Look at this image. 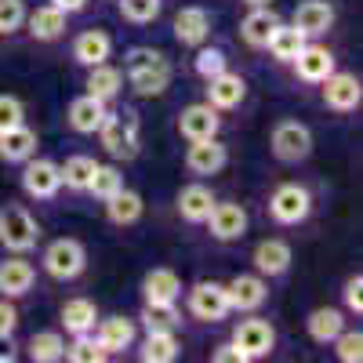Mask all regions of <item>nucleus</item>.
<instances>
[{"label":"nucleus","instance_id":"nucleus-15","mask_svg":"<svg viewBox=\"0 0 363 363\" xmlns=\"http://www.w3.org/2000/svg\"><path fill=\"white\" fill-rule=\"evenodd\" d=\"M225 294H229V309L251 313V309H262V306H265L269 287H265L262 277H236V280L225 287Z\"/></svg>","mask_w":363,"mask_h":363},{"label":"nucleus","instance_id":"nucleus-20","mask_svg":"<svg viewBox=\"0 0 363 363\" xmlns=\"http://www.w3.org/2000/svg\"><path fill=\"white\" fill-rule=\"evenodd\" d=\"M142 294H145L149 306H167V301H178V294H182L178 272L174 269H153V272H145Z\"/></svg>","mask_w":363,"mask_h":363},{"label":"nucleus","instance_id":"nucleus-9","mask_svg":"<svg viewBox=\"0 0 363 363\" xmlns=\"http://www.w3.org/2000/svg\"><path fill=\"white\" fill-rule=\"evenodd\" d=\"M233 345L244 352L247 359H262L272 352L277 345V335H272V327L265 320H244L236 330H233Z\"/></svg>","mask_w":363,"mask_h":363},{"label":"nucleus","instance_id":"nucleus-17","mask_svg":"<svg viewBox=\"0 0 363 363\" xmlns=\"http://www.w3.org/2000/svg\"><path fill=\"white\" fill-rule=\"evenodd\" d=\"M211 37V15L203 8H182L174 18V40L186 48H200Z\"/></svg>","mask_w":363,"mask_h":363},{"label":"nucleus","instance_id":"nucleus-24","mask_svg":"<svg viewBox=\"0 0 363 363\" xmlns=\"http://www.w3.org/2000/svg\"><path fill=\"white\" fill-rule=\"evenodd\" d=\"M211 207H215V193H211L207 186H186L178 193V215L186 222H193V225L207 222Z\"/></svg>","mask_w":363,"mask_h":363},{"label":"nucleus","instance_id":"nucleus-5","mask_svg":"<svg viewBox=\"0 0 363 363\" xmlns=\"http://www.w3.org/2000/svg\"><path fill=\"white\" fill-rule=\"evenodd\" d=\"M309 211H313V196H309L306 186H298V182H284V186L269 196V215H272V222H280V225L306 222Z\"/></svg>","mask_w":363,"mask_h":363},{"label":"nucleus","instance_id":"nucleus-30","mask_svg":"<svg viewBox=\"0 0 363 363\" xmlns=\"http://www.w3.org/2000/svg\"><path fill=\"white\" fill-rule=\"evenodd\" d=\"M142 196L138 193H131V189H120V193H113L109 200H106V215H109V222L113 225H135L138 218H142Z\"/></svg>","mask_w":363,"mask_h":363},{"label":"nucleus","instance_id":"nucleus-8","mask_svg":"<svg viewBox=\"0 0 363 363\" xmlns=\"http://www.w3.org/2000/svg\"><path fill=\"white\" fill-rule=\"evenodd\" d=\"M218 128H222V116L211 102H196V106H186L178 116V131L182 138L189 142H200V138H218Z\"/></svg>","mask_w":363,"mask_h":363},{"label":"nucleus","instance_id":"nucleus-36","mask_svg":"<svg viewBox=\"0 0 363 363\" xmlns=\"http://www.w3.org/2000/svg\"><path fill=\"white\" fill-rule=\"evenodd\" d=\"M58 174H62L66 189L87 193V182H91V174H95V160H91V157H69L62 167H58Z\"/></svg>","mask_w":363,"mask_h":363},{"label":"nucleus","instance_id":"nucleus-11","mask_svg":"<svg viewBox=\"0 0 363 363\" xmlns=\"http://www.w3.org/2000/svg\"><path fill=\"white\" fill-rule=\"evenodd\" d=\"M323 84V102L335 109V113H352L363 99V87L352 73H330L320 80Z\"/></svg>","mask_w":363,"mask_h":363},{"label":"nucleus","instance_id":"nucleus-12","mask_svg":"<svg viewBox=\"0 0 363 363\" xmlns=\"http://www.w3.org/2000/svg\"><path fill=\"white\" fill-rule=\"evenodd\" d=\"M207 225H211V236L215 240H240L247 233V211L240 207V203H218L211 207V215H207Z\"/></svg>","mask_w":363,"mask_h":363},{"label":"nucleus","instance_id":"nucleus-3","mask_svg":"<svg viewBox=\"0 0 363 363\" xmlns=\"http://www.w3.org/2000/svg\"><path fill=\"white\" fill-rule=\"evenodd\" d=\"M99 138L106 145V153L131 160L138 153V116L135 113H106L99 124Z\"/></svg>","mask_w":363,"mask_h":363},{"label":"nucleus","instance_id":"nucleus-42","mask_svg":"<svg viewBox=\"0 0 363 363\" xmlns=\"http://www.w3.org/2000/svg\"><path fill=\"white\" fill-rule=\"evenodd\" d=\"M222 69H225V55L218 48H203L200 44V51H196V73L203 80H211V77H218Z\"/></svg>","mask_w":363,"mask_h":363},{"label":"nucleus","instance_id":"nucleus-13","mask_svg":"<svg viewBox=\"0 0 363 363\" xmlns=\"http://www.w3.org/2000/svg\"><path fill=\"white\" fill-rule=\"evenodd\" d=\"M244 95H247V84H244L240 73L222 69L218 77L207 80V102L215 109H236L240 102H244Z\"/></svg>","mask_w":363,"mask_h":363},{"label":"nucleus","instance_id":"nucleus-34","mask_svg":"<svg viewBox=\"0 0 363 363\" xmlns=\"http://www.w3.org/2000/svg\"><path fill=\"white\" fill-rule=\"evenodd\" d=\"M138 356L145 363H171V359H178V338L171 335V330H149Z\"/></svg>","mask_w":363,"mask_h":363},{"label":"nucleus","instance_id":"nucleus-38","mask_svg":"<svg viewBox=\"0 0 363 363\" xmlns=\"http://www.w3.org/2000/svg\"><path fill=\"white\" fill-rule=\"evenodd\" d=\"M142 323H145V330H174L182 323V316L174 309V301H167V306H149V301H145Z\"/></svg>","mask_w":363,"mask_h":363},{"label":"nucleus","instance_id":"nucleus-26","mask_svg":"<svg viewBox=\"0 0 363 363\" xmlns=\"http://www.w3.org/2000/svg\"><path fill=\"white\" fill-rule=\"evenodd\" d=\"M26 22H29V33H33L37 40H58L66 33V11L55 8V4L37 8L33 15H26Z\"/></svg>","mask_w":363,"mask_h":363},{"label":"nucleus","instance_id":"nucleus-28","mask_svg":"<svg viewBox=\"0 0 363 363\" xmlns=\"http://www.w3.org/2000/svg\"><path fill=\"white\" fill-rule=\"evenodd\" d=\"M265 48L272 51V58H280V62H294L298 51L306 48V33H301V29H294V26L277 22V29L269 33V44H265Z\"/></svg>","mask_w":363,"mask_h":363},{"label":"nucleus","instance_id":"nucleus-49","mask_svg":"<svg viewBox=\"0 0 363 363\" xmlns=\"http://www.w3.org/2000/svg\"><path fill=\"white\" fill-rule=\"evenodd\" d=\"M247 4H251V8H265V4H269V0H247Z\"/></svg>","mask_w":363,"mask_h":363},{"label":"nucleus","instance_id":"nucleus-25","mask_svg":"<svg viewBox=\"0 0 363 363\" xmlns=\"http://www.w3.org/2000/svg\"><path fill=\"white\" fill-rule=\"evenodd\" d=\"M287 265H291V247L284 240H262L255 247V269L262 277H280V272H287Z\"/></svg>","mask_w":363,"mask_h":363},{"label":"nucleus","instance_id":"nucleus-48","mask_svg":"<svg viewBox=\"0 0 363 363\" xmlns=\"http://www.w3.org/2000/svg\"><path fill=\"white\" fill-rule=\"evenodd\" d=\"M51 4H55V8H62V11L69 15V11H80V8H87V0H51Z\"/></svg>","mask_w":363,"mask_h":363},{"label":"nucleus","instance_id":"nucleus-16","mask_svg":"<svg viewBox=\"0 0 363 363\" xmlns=\"http://www.w3.org/2000/svg\"><path fill=\"white\" fill-rule=\"evenodd\" d=\"M294 69L306 84H320L323 77L335 73V55H330L327 48H320V44H306L294 58Z\"/></svg>","mask_w":363,"mask_h":363},{"label":"nucleus","instance_id":"nucleus-45","mask_svg":"<svg viewBox=\"0 0 363 363\" xmlns=\"http://www.w3.org/2000/svg\"><path fill=\"white\" fill-rule=\"evenodd\" d=\"M15 327H18V313H15V306H11V301H0V342L11 338V335H15Z\"/></svg>","mask_w":363,"mask_h":363},{"label":"nucleus","instance_id":"nucleus-40","mask_svg":"<svg viewBox=\"0 0 363 363\" xmlns=\"http://www.w3.org/2000/svg\"><path fill=\"white\" fill-rule=\"evenodd\" d=\"M66 356H69L73 363H99V359H106L109 352H106L95 338H87V335H73V345H66Z\"/></svg>","mask_w":363,"mask_h":363},{"label":"nucleus","instance_id":"nucleus-44","mask_svg":"<svg viewBox=\"0 0 363 363\" xmlns=\"http://www.w3.org/2000/svg\"><path fill=\"white\" fill-rule=\"evenodd\" d=\"M22 124V102L15 95H0V131Z\"/></svg>","mask_w":363,"mask_h":363},{"label":"nucleus","instance_id":"nucleus-1","mask_svg":"<svg viewBox=\"0 0 363 363\" xmlns=\"http://www.w3.org/2000/svg\"><path fill=\"white\" fill-rule=\"evenodd\" d=\"M124 69H128V80L138 95H160L171 84V62L164 51H153V48H131L128 58H124Z\"/></svg>","mask_w":363,"mask_h":363},{"label":"nucleus","instance_id":"nucleus-14","mask_svg":"<svg viewBox=\"0 0 363 363\" xmlns=\"http://www.w3.org/2000/svg\"><path fill=\"white\" fill-rule=\"evenodd\" d=\"M225 160H229V153H225V145L218 138H200L186 153V167L193 174H218L225 167Z\"/></svg>","mask_w":363,"mask_h":363},{"label":"nucleus","instance_id":"nucleus-29","mask_svg":"<svg viewBox=\"0 0 363 363\" xmlns=\"http://www.w3.org/2000/svg\"><path fill=\"white\" fill-rule=\"evenodd\" d=\"M277 22H280L277 11L265 4V8H255L244 22H240V33H244V40H247L251 48H265V44H269V33L277 29Z\"/></svg>","mask_w":363,"mask_h":363},{"label":"nucleus","instance_id":"nucleus-7","mask_svg":"<svg viewBox=\"0 0 363 363\" xmlns=\"http://www.w3.org/2000/svg\"><path fill=\"white\" fill-rule=\"evenodd\" d=\"M189 313L203 323H218L225 313H229V294H225V284H215V280H200L193 291H189Z\"/></svg>","mask_w":363,"mask_h":363},{"label":"nucleus","instance_id":"nucleus-23","mask_svg":"<svg viewBox=\"0 0 363 363\" xmlns=\"http://www.w3.org/2000/svg\"><path fill=\"white\" fill-rule=\"evenodd\" d=\"M109 51H113V40H109V33H102V29H87V33H80L73 40V58L80 66H87V69L106 62Z\"/></svg>","mask_w":363,"mask_h":363},{"label":"nucleus","instance_id":"nucleus-35","mask_svg":"<svg viewBox=\"0 0 363 363\" xmlns=\"http://www.w3.org/2000/svg\"><path fill=\"white\" fill-rule=\"evenodd\" d=\"M29 359L33 363H55V359H66V342L58 330H40V335L29 338Z\"/></svg>","mask_w":363,"mask_h":363},{"label":"nucleus","instance_id":"nucleus-37","mask_svg":"<svg viewBox=\"0 0 363 363\" xmlns=\"http://www.w3.org/2000/svg\"><path fill=\"white\" fill-rule=\"evenodd\" d=\"M120 189H124V174H120L116 167H109V164H95V174H91V182H87V193H95L106 203Z\"/></svg>","mask_w":363,"mask_h":363},{"label":"nucleus","instance_id":"nucleus-27","mask_svg":"<svg viewBox=\"0 0 363 363\" xmlns=\"http://www.w3.org/2000/svg\"><path fill=\"white\" fill-rule=\"evenodd\" d=\"M106 352H120V349H131L135 345V323L124 316H109L99 323V338H95Z\"/></svg>","mask_w":363,"mask_h":363},{"label":"nucleus","instance_id":"nucleus-41","mask_svg":"<svg viewBox=\"0 0 363 363\" xmlns=\"http://www.w3.org/2000/svg\"><path fill=\"white\" fill-rule=\"evenodd\" d=\"M335 352L342 363H359L363 359V335L359 330H342L335 338Z\"/></svg>","mask_w":363,"mask_h":363},{"label":"nucleus","instance_id":"nucleus-33","mask_svg":"<svg viewBox=\"0 0 363 363\" xmlns=\"http://www.w3.org/2000/svg\"><path fill=\"white\" fill-rule=\"evenodd\" d=\"M120 87H124V73H120V69H113V66H106V62L91 66V73H87V95L109 102V99L120 95Z\"/></svg>","mask_w":363,"mask_h":363},{"label":"nucleus","instance_id":"nucleus-39","mask_svg":"<svg viewBox=\"0 0 363 363\" xmlns=\"http://www.w3.org/2000/svg\"><path fill=\"white\" fill-rule=\"evenodd\" d=\"M116 4H120V15L135 26H145L160 15V0H116Z\"/></svg>","mask_w":363,"mask_h":363},{"label":"nucleus","instance_id":"nucleus-19","mask_svg":"<svg viewBox=\"0 0 363 363\" xmlns=\"http://www.w3.org/2000/svg\"><path fill=\"white\" fill-rule=\"evenodd\" d=\"M33 153H37V135L29 131L26 124H15V128H4V131H0V160H8V164H26Z\"/></svg>","mask_w":363,"mask_h":363},{"label":"nucleus","instance_id":"nucleus-31","mask_svg":"<svg viewBox=\"0 0 363 363\" xmlns=\"http://www.w3.org/2000/svg\"><path fill=\"white\" fill-rule=\"evenodd\" d=\"M306 323H309V338L320 342V345L335 342L342 330H345V316H342L338 309H327V306H323V309H313Z\"/></svg>","mask_w":363,"mask_h":363},{"label":"nucleus","instance_id":"nucleus-22","mask_svg":"<svg viewBox=\"0 0 363 363\" xmlns=\"http://www.w3.org/2000/svg\"><path fill=\"white\" fill-rule=\"evenodd\" d=\"M33 280H37V272H33V265H29L26 258L0 262V294L4 298H22L29 287H33Z\"/></svg>","mask_w":363,"mask_h":363},{"label":"nucleus","instance_id":"nucleus-46","mask_svg":"<svg viewBox=\"0 0 363 363\" xmlns=\"http://www.w3.org/2000/svg\"><path fill=\"white\" fill-rule=\"evenodd\" d=\"M359 291H363V280L352 277V280L345 284V306H349L352 313H363V294H359Z\"/></svg>","mask_w":363,"mask_h":363},{"label":"nucleus","instance_id":"nucleus-43","mask_svg":"<svg viewBox=\"0 0 363 363\" xmlns=\"http://www.w3.org/2000/svg\"><path fill=\"white\" fill-rule=\"evenodd\" d=\"M26 22V4L22 0H0V33H11Z\"/></svg>","mask_w":363,"mask_h":363},{"label":"nucleus","instance_id":"nucleus-21","mask_svg":"<svg viewBox=\"0 0 363 363\" xmlns=\"http://www.w3.org/2000/svg\"><path fill=\"white\" fill-rule=\"evenodd\" d=\"M66 116H69V128H73V131L95 135L99 124L106 120V102L95 99V95H80V99L69 102V113H66Z\"/></svg>","mask_w":363,"mask_h":363},{"label":"nucleus","instance_id":"nucleus-18","mask_svg":"<svg viewBox=\"0 0 363 363\" xmlns=\"http://www.w3.org/2000/svg\"><path fill=\"white\" fill-rule=\"evenodd\" d=\"M335 26V8L327 0H301L294 11V29H301L306 37H320Z\"/></svg>","mask_w":363,"mask_h":363},{"label":"nucleus","instance_id":"nucleus-47","mask_svg":"<svg viewBox=\"0 0 363 363\" xmlns=\"http://www.w3.org/2000/svg\"><path fill=\"white\" fill-rule=\"evenodd\" d=\"M211 359H215V363H247V356L240 352L233 342H229V345H218L215 352H211Z\"/></svg>","mask_w":363,"mask_h":363},{"label":"nucleus","instance_id":"nucleus-32","mask_svg":"<svg viewBox=\"0 0 363 363\" xmlns=\"http://www.w3.org/2000/svg\"><path fill=\"white\" fill-rule=\"evenodd\" d=\"M95 301H87V298H73L62 306V327L69 330V335H91L95 330Z\"/></svg>","mask_w":363,"mask_h":363},{"label":"nucleus","instance_id":"nucleus-2","mask_svg":"<svg viewBox=\"0 0 363 363\" xmlns=\"http://www.w3.org/2000/svg\"><path fill=\"white\" fill-rule=\"evenodd\" d=\"M40 240V229L33 222V215L22 207V203H4L0 207V244L15 255H26L33 251Z\"/></svg>","mask_w":363,"mask_h":363},{"label":"nucleus","instance_id":"nucleus-6","mask_svg":"<svg viewBox=\"0 0 363 363\" xmlns=\"http://www.w3.org/2000/svg\"><path fill=\"white\" fill-rule=\"evenodd\" d=\"M272 157L284 160V164H298L313 153V131L306 124H298V120H280L277 128H272Z\"/></svg>","mask_w":363,"mask_h":363},{"label":"nucleus","instance_id":"nucleus-4","mask_svg":"<svg viewBox=\"0 0 363 363\" xmlns=\"http://www.w3.org/2000/svg\"><path fill=\"white\" fill-rule=\"evenodd\" d=\"M84 265H87V251L73 236L51 240L48 251H44V269H48V277H55V280H77L84 272Z\"/></svg>","mask_w":363,"mask_h":363},{"label":"nucleus","instance_id":"nucleus-10","mask_svg":"<svg viewBox=\"0 0 363 363\" xmlns=\"http://www.w3.org/2000/svg\"><path fill=\"white\" fill-rule=\"evenodd\" d=\"M22 189L37 200H51L58 189H62V174H58V164L51 160H26V171H22Z\"/></svg>","mask_w":363,"mask_h":363}]
</instances>
